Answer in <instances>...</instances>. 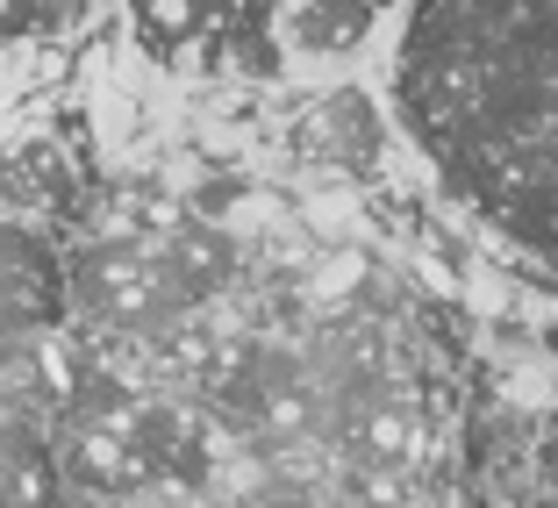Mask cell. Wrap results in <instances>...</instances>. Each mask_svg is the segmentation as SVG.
Here are the masks:
<instances>
[{"label":"cell","instance_id":"1","mask_svg":"<svg viewBox=\"0 0 558 508\" xmlns=\"http://www.w3.org/2000/svg\"><path fill=\"white\" fill-rule=\"evenodd\" d=\"M395 116L480 222L558 273V0H409Z\"/></svg>","mask_w":558,"mask_h":508},{"label":"cell","instance_id":"2","mask_svg":"<svg viewBox=\"0 0 558 508\" xmlns=\"http://www.w3.org/2000/svg\"><path fill=\"white\" fill-rule=\"evenodd\" d=\"M130 44L172 80H287L272 0H122Z\"/></svg>","mask_w":558,"mask_h":508},{"label":"cell","instance_id":"3","mask_svg":"<svg viewBox=\"0 0 558 508\" xmlns=\"http://www.w3.org/2000/svg\"><path fill=\"white\" fill-rule=\"evenodd\" d=\"M65 323V251L29 215H0V359L58 337Z\"/></svg>","mask_w":558,"mask_h":508},{"label":"cell","instance_id":"4","mask_svg":"<svg viewBox=\"0 0 558 508\" xmlns=\"http://www.w3.org/2000/svg\"><path fill=\"white\" fill-rule=\"evenodd\" d=\"M301 130H308L315 158L337 165V180H365V172H379L387 150H395V116H387L365 86H337V94H323Z\"/></svg>","mask_w":558,"mask_h":508},{"label":"cell","instance_id":"5","mask_svg":"<svg viewBox=\"0 0 558 508\" xmlns=\"http://www.w3.org/2000/svg\"><path fill=\"white\" fill-rule=\"evenodd\" d=\"M272 22H279L287 72L294 65H344L379 29V15L365 0H272Z\"/></svg>","mask_w":558,"mask_h":508},{"label":"cell","instance_id":"6","mask_svg":"<svg viewBox=\"0 0 558 508\" xmlns=\"http://www.w3.org/2000/svg\"><path fill=\"white\" fill-rule=\"evenodd\" d=\"M94 8H100V0H0V58L65 44L72 29L94 22Z\"/></svg>","mask_w":558,"mask_h":508},{"label":"cell","instance_id":"7","mask_svg":"<svg viewBox=\"0 0 558 508\" xmlns=\"http://www.w3.org/2000/svg\"><path fill=\"white\" fill-rule=\"evenodd\" d=\"M365 8H373V15H395V8H409V0H365Z\"/></svg>","mask_w":558,"mask_h":508}]
</instances>
